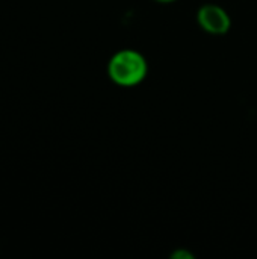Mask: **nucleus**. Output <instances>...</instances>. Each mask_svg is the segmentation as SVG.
I'll return each mask as SVG.
<instances>
[{
    "instance_id": "obj_1",
    "label": "nucleus",
    "mask_w": 257,
    "mask_h": 259,
    "mask_svg": "<svg viewBox=\"0 0 257 259\" xmlns=\"http://www.w3.org/2000/svg\"><path fill=\"white\" fill-rule=\"evenodd\" d=\"M147 73L148 62L145 56L133 49L118 50L108 62V76L118 87H136L144 82Z\"/></svg>"
},
{
    "instance_id": "obj_2",
    "label": "nucleus",
    "mask_w": 257,
    "mask_h": 259,
    "mask_svg": "<svg viewBox=\"0 0 257 259\" xmlns=\"http://www.w3.org/2000/svg\"><path fill=\"white\" fill-rule=\"evenodd\" d=\"M197 21L200 27L211 35H224L232 27V18L229 12L215 3H206L200 6L197 12Z\"/></svg>"
},
{
    "instance_id": "obj_3",
    "label": "nucleus",
    "mask_w": 257,
    "mask_h": 259,
    "mask_svg": "<svg viewBox=\"0 0 257 259\" xmlns=\"http://www.w3.org/2000/svg\"><path fill=\"white\" fill-rule=\"evenodd\" d=\"M170 258L173 259H194L195 256L191 253V252H188V250H185V249H177V250H174L171 255H170Z\"/></svg>"
},
{
    "instance_id": "obj_4",
    "label": "nucleus",
    "mask_w": 257,
    "mask_h": 259,
    "mask_svg": "<svg viewBox=\"0 0 257 259\" xmlns=\"http://www.w3.org/2000/svg\"><path fill=\"white\" fill-rule=\"evenodd\" d=\"M158 3H173V2H177V0H155Z\"/></svg>"
}]
</instances>
